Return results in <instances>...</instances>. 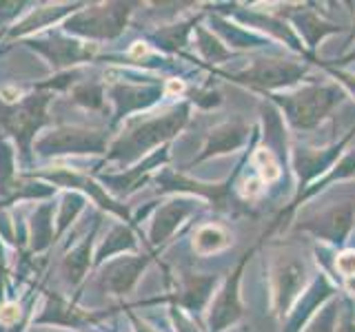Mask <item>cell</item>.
Returning a JSON list of instances; mask_svg holds the SVG:
<instances>
[{"instance_id": "obj_5", "label": "cell", "mask_w": 355, "mask_h": 332, "mask_svg": "<svg viewBox=\"0 0 355 332\" xmlns=\"http://www.w3.org/2000/svg\"><path fill=\"white\" fill-rule=\"evenodd\" d=\"M103 317H107V313H92V310L78 308L73 302L62 299L60 295L47 293V304L36 317V326H62L78 330L85 326H96Z\"/></svg>"}, {"instance_id": "obj_13", "label": "cell", "mask_w": 355, "mask_h": 332, "mask_svg": "<svg viewBox=\"0 0 355 332\" xmlns=\"http://www.w3.org/2000/svg\"><path fill=\"white\" fill-rule=\"evenodd\" d=\"M83 208H85V195L83 193L71 191L62 197L60 213H58V226H55V237L62 235L69 224H73V219L83 213Z\"/></svg>"}, {"instance_id": "obj_12", "label": "cell", "mask_w": 355, "mask_h": 332, "mask_svg": "<svg viewBox=\"0 0 355 332\" xmlns=\"http://www.w3.org/2000/svg\"><path fill=\"white\" fill-rule=\"evenodd\" d=\"M229 246V235L220 226H205L196 232L193 248L200 255H211Z\"/></svg>"}, {"instance_id": "obj_14", "label": "cell", "mask_w": 355, "mask_h": 332, "mask_svg": "<svg viewBox=\"0 0 355 332\" xmlns=\"http://www.w3.org/2000/svg\"><path fill=\"white\" fill-rule=\"evenodd\" d=\"M253 162H255V166H258L260 177H262L264 182H273V180H277V177H280V166H277L275 158H273L269 151H264V149L255 151Z\"/></svg>"}, {"instance_id": "obj_7", "label": "cell", "mask_w": 355, "mask_h": 332, "mask_svg": "<svg viewBox=\"0 0 355 332\" xmlns=\"http://www.w3.org/2000/svg\"><path fill=\"white\" fill-rule=\"evenodd\" d=\"M140 270L138 259H118L109 261L100 275V288L111 295H127Z\"/></svg>"}, {"instance_id": "obj_2", "label": "cell", "mask_w": 355, "mask_h": 332, "mask_svg": "<svg viewBox=\"0 0 355 332\" xmlns=\"http://www.w3.org/2000/svg\"><path fill=\"white\" fill-rule=\"evenodd\" d=\"M85 7V5H83ZM129 7L127 5H92L78 9L73 16L62 22V31L67 36L92 38V40H107L116 38L125 29Z\"/></svg>"}, {"instance_id": "obj_4", "label": "cell", "mask_w": 355, "mask_h": 332, "mask_svg": "<svg viewBox=\"0 0 355 332\" xmlns=\"http://www.w3.org/2000/svg\"><path fill=\"white\" fill-rule=\"evenodd\" d=\"M29 47L38 51L40 55L49 60L53 71H62L67 66H76L80 62L94 60L96 55V44L80 42L67 33H47L44 38H29Z\"/></svg>"}, {"instance_id": "obj_19", "label": "cell", "mask_w": 355, "mask_h": 332, "mask_svg": "<svg viewBox=\"0 0 355 332\" xmlns=\"http://www.w3.org/2000/svg\"><path fill=\"white\" fill-rule=\"evenodd\" d=\"M144 53H147V44H144V42H136V44H133V47L129 49V55H131V58H142Z\"/></svg>"}, {"instance_id": "obj_17", "label": "cell", "mask_w": 355, "mask_h": 332, "mask_svg": "<svg viewBox=\"0 0 355 332\" xmlns=\"http://www.w3.org/2000/svg\"><path fill=\"white\" fill-rule=\"evenodd\" d=\"M262 193V182L260 180H247L242 186V195L244 197H258Z\"/></svg>"}, {"instance_id": "obj_8", "label": "cell", "mask_w": 355, "mask_h": 332, "mask_svg": "<svg viewBox=\"0 0 355 332\" xmlns=\"http://www.w3.org/2000/svg\"><path fill=\"white\" fill-rule=\"evenodd\" d=\"M96 232H98V224L92 230V235L85 237V241L78 243V246L62 259L60 275H62V279L69 284V286H78V284H80L85 277H87L89 268H92V264H94V259H92V243H94Z\"/></svg>"}, {"instance_id": "obj_11", "label": "cell", "mask_w": 355, "mask_h": 332, "mask_svg": "<svg viewBox=\"0 0 355 332\" xmlns=\"http://www.w3.org/2000/svg\"><path fill=\"white\" fill-rule=\"evenodd\" d=\"M131 246H133V237H131L129 228H125V226H114L109 235L105 237V241L98 246L94 264L96 266L105 264L109 257H114L116 252H122L125 248H131Z\"/></svg>"}, {"instance_id": "obj_10", "label": "cell", "mask_w": 355, "mask_h": 332, "mask_svg": "<svg viewBox=\"0 0 355 332\" xmlns=\"http://www.w3.org/2000/svg\"><path fill=\"white\" fill-rule=\"evenodd\" d=\"M76 104H80L89 111H105L107 107V84L103 82H78L71 91Z\"/></svg>"}, {"instance_id": "obj_1", "label": "cell", "mask_w": 355, "mask_h": 332, "mask_svg": "<svg viewBox=\"0 0 355 332\" xmlns=\"http://www.w3.org/2000/svg\"><path fill=\"white\" fill-rule=\"evenodd\" d=\"M47 102L49 93H31L16 104H0V129L20 144V155L25 162L31 158V142L36 133L42 124H47Z\"/></svg>"}, {"instance_id": "obj_21", "label": "cell", "mask_w": 355, "mask_h": 332, "mask_svg": "<svg viewBox=\"0 0 355 332\" xmlns=\"http://www.w3.org/2000/svg\"><path fill=\"white\" fill-rule=\"evenodd\" d=\"M31 332H58V330H51V328H40V326H38V328H33Z\"/></svg>"}, {"instance_id": "obj_18", "label": "cell", "mask_w": 355, "mask_h": 332, "mask_svg": "<svg viewBox=\"0 0 355 332\" xmlns=\"http://www.w3.org/2000/svg\"><path fill=\"white\" fill-rule=\"evenodd\" d=\"M184 91V82L182 80H169V84H166V93L169 95H178Z\"/></svg>"}, {"instance_id": "obj_9", "label": "cell", "mask_w": 355, "mask_h": 332, "mask_svg": "<svg viewBox=\"0 0 355 332\" xmlns=\"http://www.w3.org/2000/svg\"><path fill=\"white\" fill-rule=\"evenodd\" d=\"M51 215H53V204H40L33 210V215H31V250L33 252L49 248L55 241Z\"/></svg>"}, {"instance_id": "obj_20", "label": "cell", "mask_w": 355, "mask_h": 332, "mask_svg": "<svg viewBox=\"0 0 355 332\" xmlns=\"http://www.w3.org/2000/svg\"><path fill=\"white\" fill-rule=\"evenodd\" d=\"M347 288H349L351 293H355V275H353V277H349V279H347Z\"/></svg>"}, {"instance_id": "obj_3", "label": "cell", "mask_w": 355, "mask_h": 332, "mask_svg": "<svg viewBox=\"0 0 355 332\" xmlns=\"http://www.w3.org/2000/svg\"><path fill=\"white\" fill-rule=\"evenodd\" d=\"M33 151H38L44 158H53V155L107 153V133L78 129V127H60L33 142Z\"/></svg>"}, {"instance_id": "obj_6", "label": "cell", "mask_w": 355, "mask_h": 332, "mask_svg": "<svg viewBox=\"0 0 355 332\" xmlns=\"http://www.w3.org/2000/svg\"><path fill=\"white\" fill-rule=\"evenodd\" d=\"M83 5H44L40 9H33L29 16H25L20 22H16L9 29V38H25L29 33H36L44 27H51L53 22H64L69 16L76 14V9Z\"/></svg>"}, {"instance_id": "obj_16", "label": "cell", "mask_w": 355, "mask_h": 332, "mask_svg": "<svg viewBox=\"0 0 355 332\" xmlns=\"http://www.w3.org/2000/svg\"><path fill=\"white\" fill-rule=\"evenodd\" d=\"M338 270L347 277L355 275V250H347L338 257Z\"/></svg>"}, {"instance_id": "obj_15", "label": "cell", "mask_w": 355, "mask_h": 332, "mask_svg": "<svg viewBox=\"0 0 355 332\" xmlns=\"http://www.w3.org/2000/svg\"><path fill=\"white\" fill-rule=\"evenodd\" d=\"M22 304L20 302H5V304H0V324H3L5 328H11V326H16L20 317H22Z\"/></svg>"}]
</instances>
